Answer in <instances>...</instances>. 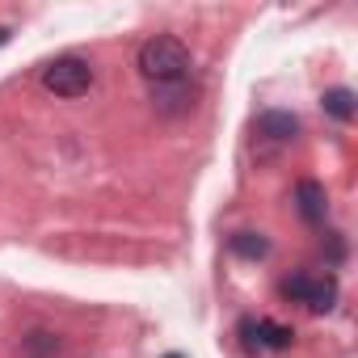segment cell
<instances>
[{
	"label": "cell",
	"mask_w": 358,
	"mask_h": 358,
	"mask_svg": "<svg viewBox=\"0 0 358 358\" xmlns=\"http://www.w3.org/2000/svg\"><path fill=\"white\" fill-rule=\"evenodd\" d=\"M139 72L152 85H173V80H186L190 76V51L182 38L173 34H156L139 47Z\"/></svg>",
	"instance_id": "cell-1"
},
{
	"label": "cell",
	"mask_w": 358,
	"mask_h": 358,
	"mask_svg": "<svg viewBox=\"0 0 358 358\" xmlns=\"http://www.w3.org/2000/svg\"><path fill=\"white\" fill-rule=\"evenodd\" d=\"M89 85H93V68L80 55H59L43 68V89H51L55 97H80L89 93Z\"/></svg>",
	"instance_id": "cell-2"
},
{
	"label": "cell",
	"mask_w": 358,
	"mask_h": 358,
	"mask_svg": "<svg viewBox=\"0 0 358 358\" xmlns=\"http://www.w3.org/2000/svg\"><path fill=\"white\" fill-rule=\"evenodd\" d=\"M241 337H245V345H266V350H287V345L295 341V333H291L287 324L253 320V316H245V320H241Z\"/></svg>",
	"instance_id": "cell-3"
},
{
	"label": "cell",
	"mask_w": 358,
	"mask_h": 358,
	"mask_svg": "<svg viewBox=\"0 0 358 358\" xmlns=\"http://www.w3.org/2000/svg\"><path fill=\"white\" fill-rule=\"evenodd\" d=\"M152 106H156V114H164V118L190 114V110H194V89H190L186 80H173V85H152Z\"/></svg>",
	"instance_id": "cell-4"
},
{
	"label": "cell",
	"mask_w": 358,
	"mask_h": 358,
	"mask_svg": "<svg viewBox=\"0 0 358 358\" xmlns=\"http://www.w3.org/2000/svg\"><path fill=\"white\" fill-rule=\"evenodd\" d=\"M295 207H299V215H303V224H324V211H329V194H324V186L320 182H312V177H303V182L295 186Z\"/></svg>",
	"instance_id": "cell-5"
},
{
	"label": "cell",
	"mask_w": 358,
	"mask_h": 358,
	"mask_svg": "<svg viewBox=\"0 0 358 358\" xmlns=\"http://www.w3.org/2000/svg\"><path fill=\"white\" fill-rule=\"evenodd\" d=\"M257 135H266L274 143H287V139L299 135V118L287 114V110H266V114H257Z\"/></svg>",
	"instance_id": "cell-6"
},
{
	"label": "cell",
	"mask_w": 358,
	"mask_h": 358,
	"mask_svg": "<svg viewBox=\"0 0 358 358\" xmlns=\"http://www.w3.org/2000/svg\"><path fill=\"white\" fill-rule=\"evenodd\" d=\"M320 106H324V114L329 118H337V122H350L354 118V89H345V85H337V89H329L324 97H320Z\"/></svg>",
	"instance_id": "cell-7"
},
{
	"label": "cell",
	"mask_w": 358,
	"mask_h": 358,
	"mask_svg": "<svg viewBox=\"0 0 358 358\" xmlns=\"http://www.w3.org/2000/svg\"><path fill=\"white\" fill-rule=\"evenodd\" d=\"M312 312H329L333 303H337V278L333 274H324V278H312V287H308V299H303Z\"/></svg>",
	"instance_id": "cell-8"
},
{
	"label": "cell",
	"mask_w": 358,
	"mask_h": 358,
	"mask_svg": "<svg viewBox=\"0 0 358 358\" xmlns=\"http://www.w3.org/2000/svg\"><path fill=\"white\" fill-rule=\"evenodd\" d=\"M232 253L245 257V262H262V257L270 253V241H266L262 232H236V236H232Z\"/></svg>",
	"instance_id": "cell-9"
},
{
	"label": "cell",
	"mask_w": 358,
	"mask_h": 358,
	"mask_svg": "<svg viewBox=\"0 0 358 358\" xmlns=\"http://www.w3.org/2000/svg\"><path fill=\"white\" fill-rule=\"evenodd\" d=\"M308 287H312V278H308V274H291V278L282 282V295H287V299H295V303H303V299H308Z\"/></svg>",
	"instance_id": "cell-10"
},
{
	"label": "cell",
	"mask_w": 358,
	"mask_h": 358,
	"mask_svg": "<svg viewBox=\"0 0 358 358\" xmlns=\"http://www.w3.org/2000/svg\"><path fill=\"white\" fill-rule=\"evenodd\" d=\"M9 38H13V30H9V26H0V47H5Z\"/></svg>",
	"instance_id": "cell-11"
},
{
	"label": "cell",
	"mask_w": 358,
	"mask_h": 358,
	"mask_svg": "<svg viewBox=\"0 0 358 358\" xmlns=\"http://www.w3.org/2000/svg\"><path fill=\"white\" fill-rule=\"evenodd\" d=\"M164 358H182V354H164Z\"/></svg>",
	"instance_id": "cell-12"
}]
</instances>
